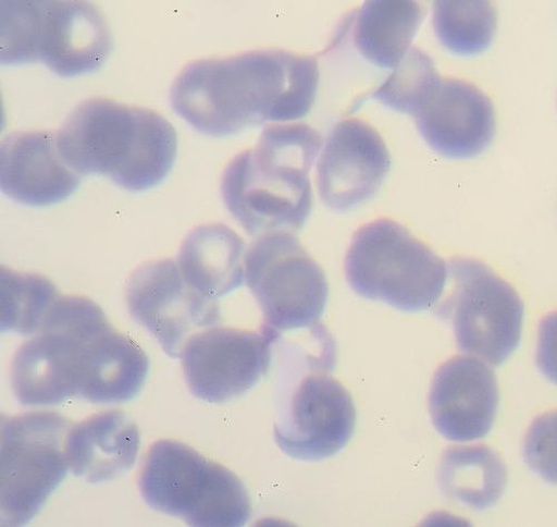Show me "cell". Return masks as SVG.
<instances>
[{
  "label": "cell",
  "mask_w": 557,
  "mask_h": 527,
  "mask_svg": "<svg viewBox=\"0 0 557 527\" xmlns=\"http://www.w3.org/2000/svg\"><path fill=\"white\" fill-rule=\"evenodd\" d=\"M319 83L314 58L260 50L185 66L170 90L171 107L209 136H228L267 122L306 117Z\"/></svg>",
  "instance_id": "cell-1"
},
{
  "label": "cell",
  "mask_w": 557,
  "mask_h": 527,
  "mask_svg": "<svg viewBox=\"0 0 557 527\" xmlns=\"http://www.w3.org/2000/svg\"><path fill=\"white\" fill-rule=\"evenodd\" d=\"M73 424L54 412L2 416L0 522L23 526L40 511L70 469Z\"/></svg>",
  "instance_id": "cell-8"
},
{
  "label": "cell",
  "mask_w": 557,
  "mask_h": 527,
  "mask_svg": "<svg viewBox=\"0 0 557 527\" xmlns=\"http://www.w3.org/2000/svg\"><path fill=\"white\" fill-rule=\"evenodd\" d=\"M334 353L313 356L308 371L292 380L278 397L274 442L287 456L317 462L335 456L354 436L356 408L351 395L326 371Z\"/></svg>",
  "instance_id": "cell-11"
},
{
  "label": "cell",
  "mask_w": 557,
  "mask_h": 527,
  "mask_svg": "<svg viewBox=\"0 0 557 527\" xmlns=\"http://www.w3.org/2000/svg\"><path fill=\"white\" fill-rule=\"evenodd\" d=\"M125 301L132 318L172 358H180L193 335L221 319L219 302L197 291L172 259L136 269L126 283Z\"/></svg>",
  "instance_id": "cell-13"
},
{
  "label": "cell",
  "mask_w": 557,
  "mask_h": 527,
  "mask_svg": "<svg viewBox=\"0 0 557 527\" xmlns=\"http://www.w3.org/2000/svg\"><path fill=\"white\" fill-rule=\"evenodd\" d=\"M317 167L321 201L335 212H347L377 194L392 160L373 126L347 119L331 132Z\"/></svg>",
  "instance_id": "cell-14"
},
{
  "label": "cell",
  "mask_w": 557,
  "mask_h": 527,
  "mask_svg": "<svg viewBox=\"0 0 557 527\" xmlns=\"http://www.w3.org/2000/svg\"><path fill=\"white\" fill-rule=\"evenodd\" d=\"M139 444V430L124 412L92 415L70 430V469L90 485L111 481L133 467Z\"/></svg>",
  "instance_id": "cell-18"
},
{
  "label": "cell",
  "mask_w": 557,
  "mask_h": 527,
  "mask_svg": "<svg viewBox=\"0 0 557 527\" xmlns=\"http://www.w3.org/2000/svg\"><path fill=\"white\" fill-rule=\"evenodd\" d=\"M438 482L448 499L485 511L502 498L507 470L499 455L487 446H456L443 455Z\"/></svg>",
  "instance_id": "cell-21"
},
{
  "label": "cell",
  "mask_w": 557,
  "mask_h": 527,
  "mask_svg": "<svg viewBox=\"0 0 557 527\" xmlns=\"http://www.w3.org/2000/svg\"><path fill=\"white\" fill-rule=\"evenodd\" d=\"M321 149L320 135L307 124H271L253 149L230 162L223 203L249 235L302 228L312 210L310 171Z\"/></svg>",
  "instance_id": "cell-2"
},
{
  "label": "cell",
  "mask_w": 557,
  "mask_h": 527,
  "mask_svg": "<svg viewBox=\"0 0 557 527\" xmlns=\"http://www.w3.org/2000/svg\"><path fill=\"white\" fill-rule=\"evenodd\" d=\"M277 335L213 326L197 332L181 353L185 381L193 395L225 403L252 390L269 371Z\"/></svg>",
  "instance_id": "cell-12"
},
{
  "label": "cell",
  "mask_w": 557,
  "mask_h": 527,
  "mask_svg": "<svg viewBox=\"0 0 557 527\" xmlns=\"http://www.w3.org/2000/svg\"><path fill=\"white\" fill-rule=\"evenodd\" d=\"M146 503L196 527H240L252 513L240 478L176 441L156 442L138 477Z\"/></svg>",
  "instance_id": "cell-7"
},
{
  "label": "cell",
  "mask_w": 557,
  "mask_h": 527,
  "mask_svg": "<svg viewBox=\"0 0 557 527\" xmlns=\"http://www.w3.org/2000/svg\"><path fill=\"white\" fill-rule=\"evenodd\" d=\"M413 120L430 148L454 160L482 155L496 130L488 96L478 86L455 78H441Z\"/></svg>",
  "instance_id": "cell-15"
},
{
  "label": "cell",
  "mask_w": 557,
  "mask_h": 527,
  "mask_svg": "<svg viewBox=\"0 0 557 527\" xmlns=\"http://www.w3.org/2000/svg\"><path fill=\"white\" fill-rule=\"evenodd\" d=\"M496 11L480 0H440L433 7V26L449 52L472 57L487 50L496 32Z\"/></svg>",
  "instance_id": "cell-22"
},
{
  "label": "cell",
  "mask_w": 557,
  "mask_h": 527,
  "mask_svg": "<svg viewBox=\"0 0 557 527\" xmlns=\"http://www.w3.org/2000/svg\"><path fill=\"white\" fill-rule=\"evenodd\" d=\"M246 282L262 312L265 329H314L326 309V274L292 232L259 236L246 255Z\"/></svg>",
  "instance_id": "cell-9"
},
{
  "label": "cell",
  "mask_w": 557,
  "mask_h": 527,
  "mask_svg": "<svg viewBox=\"0 0 557 527\" xmlns=\"http://www.w3.org/2000/svg\"><path fill=\"white\" fill-rule=\"evenodd\" d=\"M448 272L453 291L438 308L454 329L458 348L488 365L499 366L522 338L524 304L515 287L484 262L454 258Z\"/></svg>",
  "instance_id": "cell-10"
},
{
  "label": "cell",
  "mask_w": 557,
  "mask_h": 527,
  "mask_svg": "<svg viewBox=\"0 0 557 527\" xmlns=\"http://www.w3.org/2000/svg\"><path fill=\"white\" fill-rule=\"evenodd\" d=\"M498 402L497 380L490 365L474 356H456L436 371L429 406L443 438L468 443L490 433Z\"/></svg>",
  "instance_id": "cell-16"
},
{
  "label": "cell",
  "mask_w": 557,
  "mask_h": 527,
  "mask_svg": "<svg viewBox=\"0 0 557 527\" xmlns=\"http://www.w3.org/2000/svg\"><path fill=\"white\" fill-rule=\"evenodd\" d=\"M440 81L441 76L432 58L413 46L371 96L396 112L413 117Z\"/></svg>",
  "instance_id": "cell-24"
},
{
  "label": "cell",
  "mask_w": 557,
  "mask_h": 527,
  "mask_svg": "<svg viewBox=\"0 0 557 527\" xmlns=\"http://www.w3.org/2000/svg\"><path fill=\"white\" fill-rule=\"evenodd\" d=\"M246 244L222 223L202 224L185 237L177 265L187 281L219 302L246 280Z\"/></svg>",
  "instance_id": "cell-19"
},
{
  "label": "cell",
  "mask_w": 557,
  "mask_h": 527,
  "mask_svg": "<svg viewBox=\"0 0 557 527\" xmlns=\"http://www.w3.org/2000/svg\"><path fill=\"white\" fill-rule=\"evenodd\" d=\"M424 17V8L411 0H370L356 16L357 51L377 68L395 70L409 52Z\"/></svg>",
  "instance_id": "cell-20"
},
{
  "label": "cell",
  "mask_w": 557,
  "mask_h": 527,
  "mask_svg": "<svg viewBox=\"0 0 557 527\" xmlns=\"http://www.w3.org/2000/svg\"><path fill=\"white\" fill-rule=\"evenodd\" d=\"M3 65L40 62L61 77L99 70L112 50L102 13L87 2H2Z\"/></svg>",
  "instance_id": "cell-5"
},
{
  "label": "cell",
  "mask_w": 557,
  "mask_h": 527,
  "mask_svg": "<svg viewBox=\"0 0 557 527\" xmlns=\"http://www.w3.org/2000/svg\"><path fill=\"white\" fill-rule=\"evenodd\" d=\"M345 273L360 297L406 312L435 307L449 275L442 258L391 219L357 230L346 255Z\"/></svg>",
  "instance_id": "cell-6"
},
{
  "label": "cell",
  "mask_w": 557,
  "mask_h": 527,
  "mask_svg": "<svg viewBox=\"0 0 557 527\" xmlns=\"http://www.w3.org/2000/svg\"><path fill=\"white\" fill-rule=\"evenodd\" d=\"M111 326L95 302L61 296L39 331L14 356L11 379L18 403L41 407L86 400Z\"/></svg>",
  "instance_id": "cell-4"
},
{
  "label": "cell",
  "mask_w": 557,
  "mask_h": 527,
  "mask_svg": "<svg viewBox=\"0 0 557 527\" xmlns=\"http://www.w3.org/2000/svg\"><path fill=\"white\" fill-rule=\"evenodd\" d=\"M536 364L546 379L557 385V310L545 316L540 323Z\"/></svg>",
  "instance_id": "cell-26"
},
{
  "label": "cell",
  "mask_w": 557,
  "mask_h": 527,
  "mask_svg": "<svg viewBox=\"0 0 557 527\" xmlns=\"http://www.w3.org/2000/svg\"><path fill=\"white\" fill-rule=\"evenodd\" d=\"M2 331L35 335L62 296L55 284L37 273L2 267Z\"/></svg>",
  "instance_id": "cell-23"
},
{
  "label": "cell",
  "mask_w": 557,
  "mask_h": 527,
  "mask_svg": "<svg viewBox=\"0 0 557 527\" xmlns=\"http://www.w3.org/2000/svg\"><path fill=\"white\" fill-rule=\"evenodd\" d=\"M523 456L535 474L557 487V410L532 422L524 440Z\"/></svg>",
  "instance_id": "cell-25"
},
{
  "label": "cell",
  "mask_w": 557,
  "mask_h": 527,
  "mask_svg": "<svg viewBox=\"0 0 557 527\" xmlns=\"http://www.w3.org/2000/svg\"><path fill=\"white\" fill-rule=\"evenodd\" d=\"M82 175L63 160L57 133L18 132L0 149V186L11 200L32 207L60 204L74 194Z\"/></svg>",
  "instance_id": "cell-17"
},
{
  "label": "cell",
  "mask_w": 557,
  "mask_h": 527,
  "mask_svg": "<svg viewBox=\"0 0 557 527\" xmlns=\"http://www.w3.org/2000/svg\"><path fill=\"white\" fill-rule=\"evenodd\" d=\"M59 151L79 175H106L141 192L161 183L177 151L176 132L159 113L108 99H90L57 133Z\"/></svg>",
  "instance_id": "cell-3"
}]
</instances>
